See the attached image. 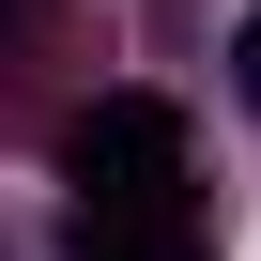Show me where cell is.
<instances>
[{
  "instance_id": "obj_2",
  "label": "cell",
  "mask_w": 261,
  "mask_h": 261,
  "mask_svg": "<svg viewBox=\"0 0 261 261\" xmlns=\"http://www.w3.org/2000/svg\"><path fill=\"white\" fill-rule=\"evenodd\" d=\"M230 62H246V92H261V31H246V46H230Z\"/></svg>"
},
{
  "instance_id": "obj_1",
  "label": "cell",
  "mask_w": 261,
  "mask_h": 261,
  "mask_svg": "<svg viewBox=\"0 0 261 261\" xmlns=\"http://www.w3.org/2000/svg\"><path fill=\"white\" fill-rule=\"evenodd\" d=\"M62 185H77V230L92 215H169L185 200V108L169 92H92V123L62 139Z\"/></svg>"
}]
</instances>
